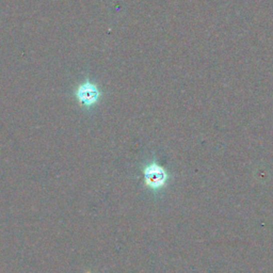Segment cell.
I'll return each mask as SVG.
<instances>
[{"label": "cell", "instance_id": "obj_2", "mask_svg": "<svg viewBox=\"0 0 273 273\" xmlns=\"http://www.w3.org/2000/svg\"><path fill=\"white\" fill-rule=\"evenodd\" d=\"M78 96L81 102L86 105H93L99 97L97 88L92 84H86L78 91Z\"/></svg>", "mask_w": 273, "mask_h": 273}, {"label": "cell", "instance_id": "obj_1", "mask_svg": "<svg viewBox=\"0 0 273 273\" xmlns=\"http://www.w3.org/2000/svg\"><path fill=\"white\" fill-rule=\"evenodd\" d=\"M143 177L145 186L153 191H160L168 184L170 175L167 170L163 169L157 162L145 165L143 169Z\"/></svg>", "mask_w": 273, "mask_h": 273}]
</instances>
